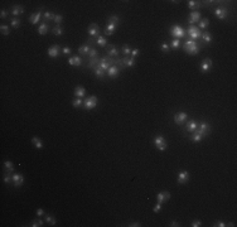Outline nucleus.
Segmentation results:
<instances>
[{
  "label": "nucleus",
  "mask_w": 237,
  "mask_h": 227,
  "mask_svg": "<svg viewBox=\"0 0 237 227\" xmlns=\"http://www.w3.org/2000/svg\"><path fill=\"white\" fill-rule=\"evenodd\" d=\"M183 49H184L186 53H188L190 56H195V54L199 53V51L202 49V47H199L195 41L188 39V41H186V43L183 44Z\"/></svg>",
  "instance_id": "1"
},
{
  "label": "nucleus",
  "mask_w": 237,
  "mask_h": 227,
  "mask_svg": "<svg viewBox=\"0 0 237 227\" xmlns=\"http://www.w3.org/2000/svg\"><path fill=\"white\" fill-rule=\"evenodd\" d=\"M115 60L116 58H111L109 56H105V57H101L100 58V63H98V67H100L101 69H103L105 72L112 66V64H115Z\"/></svg>",
  "instance_id": "2"
},
{
  "label": "nucleus",
  "mask_w": 237,
  "mask_h": 227,
  "mask_svg": "<svg viewBox=\"0 0 237 227\" xmlns=\"http://www.w3.org/2000/svg\"><path fill=\"white\" fill-rule=\"evenodd\" d=\"M170 35L174 37V39H180V38L186 37V30H184L180 25H173L170 28Z\"/></svg>",
  "instance_id": "3"
},
{
  "label": "nucleus",
  "mask_w": 237,
  "mask_h": 227,
  "mask_svg": "<svg viewBox=\"0 0 237 227\" xmlns=\"http://www.w3.org/2000/svg\"><path fill=\"white\" fill-rule=\"evenodd\" d=\"M154 144H155V148L158 149V150H160V152H164L168 148V143H167L165 138L162 136V135H156L155 136V138H154Z\"/></svg>",
  "instance_id": "4"
},
{
  "label": "nucleus",
  "mask_w": 237,
  "mask_h": 227,
  "mask_svg": "<svg viewBox=\"0 0 237 227\" xmlns=\"http://www.w3.org/2000/svg\"><path fill=\"white\" fill-rule=\"evenodd\" d=\"M198 134H201L203 138L205 136H207V135H209V133H211V125L208 124L207 121H202V122H198V127H197V130H195Z\"/></svg>",
  "instance_id": "5"
},
{
  "label": "nucleus",
  "mask_w": 237,
  "mask_h": 227,
  "mask_svg": "<svg viewBox=\"0 0 237 227\" xmlns=\"http://www.w3.org/2000/svg\"><path fill=\"white\" fill-rule=\"evenodd\" d=\"M186 34H188L192 41H195V39H198V38H201L202 32L198 27H195V25H189V28H188Z\"/></svg>",
  "instance_id": "6"
},
{
  "label": "nucleus",
  "mask_w": 237,
  "mask_h": 227,
  "mask_svg": "<svg viewBox=\"0 0 237 227\" xmlns=\"http://www.w3.org/2000/svg\"><path fill=\"white\" fill-rule=\"evenodd\" d=\"M97 103H98V99L96 96L92 95V96H88L87 99L83 101V107L86 110H92L97 106Z\"/></svg>",
  "instance_id": "7"
},
{
  "label": "nucleus",
  "mask_w": 237,
  "mask_h": 227,
  "mask_svg": "<svg viewBox=\"0 0 237 227\" xmlns=\"http://www.w3.org/2000/svg\"><path fill=\"white\" fill-rule=\"evenodd\" d=\"M188 121V114L184 112V111H179L174 114V122L177 125H183L186 124V122Z\"/></svg>",
  "instance_id": "8"
},
{
  "label": "nucleus",
  "mask_w": 237,
  "mask_h": 227,
  "mask_svg": "<svg viewBox=\"0 0 237 227\" xmlns=\"http://www.w3.org/2000/svg\"><path fill=\"white\" fill-rule=\"evenodd\" d=\"M214 15H216V18H218L220 20H226L228 18V10L225 6H218V8H216V10H214Z\"/></svg>",
  "instance_id": "9"
},
{
  "label": "nucleus",
  "mask_w": 237,
  "mask_h": 227,
  "mask_svg": "<svg viewBox=\"0 0 237 227\" xmlns=\"http://www.w3.org/2000/svg\"><path fill=\"white\" fill-rule=\"evenodd\" d=\"M189 178H190L189 172H187V170H180V172H178L177 182H178V184H186L187 182L189 180Z\"/></svg>",
  "instance_id": "10"
},
{
  "label": "nucleus",
  "mask_w": 237,
  "mask_h": 227,
  "mask_svg": "<svg viewBox=\"0 0 237 227\" xmlns=\"http://www.w3.org/2000/svg\"><path fill=\"white\" fill-rule=\"evenodd\" d=\"M87 32H88V35L91 37V38H95L96 37H98L100 35V27L96 24V23H91L90 24V27L87 28Z\"/></svg>",
  "instance_id": "11"
},
{
  "label": "nucleus",
  "mask_w": 237,
  "mask_h": 227,
  "mask_svg": "<svg viewBox=\"0 0 237 227\" xmlns=\"http://www.w3.org/2000/svg\"><path fill=\"white\" fill-rule=\"evenodd\" d=\"M47 53H48V57H51V58H57L59 54H61V48H59L58 44H53L48 48Z\"/></svg>",
  "instance_id": "12"
},
{
  "label": "nucleus",
  "mask_w": 237,
  "mask_h": 227,
  "mask_svg": "<svg viewBox=\"0 0 237 227\" xmlns=\"http://www.w3.org/2000/svg\"><path fill=\"white\" fill-rule=\"evenodd\" d=\"M212 66H213L212 60H211V58H205L201 63V71L203 73H206V72H208V71L212 69Z\"/></svg>",
  "instance_id": "13"
},
{
  "label": "nucleus",
  "mask_w": 237,
  "mask_h": 227,
  "mask_svg": "<svg viewBox=\"0 0 237 227\" xmlns=\"http://www.w3.org/2000/svg\"><path fill=\"white\" fill-rule=\"evenodd\" d=\"M121 69L118 68L116 64H112L107 71H106V75L110 77V78H116V77H118V75H120Z\"/></svg>",
  "instance_id": "14"
},
{
  "label": "nucleus",
  "mask_w": 237,
  "mask_h": 227,
  "mask_svg": "<svg viewBox=\"0 0 237 227\" xmlns=\"http://www.w3.org/2000/svg\"><path fill=\"white\" fill-rule=\"evenodd\" d=\"M24 183V177L22 176L20 173H14L13 174V184H14L15 188L22 187Z\"/></svg>",
  "instance_id": "15"
},
{
  "label": "nucleus",
  "mask_w": 237,
  "mask_h": 227,
  "mask_svg": "<svg viewBox=\"0 0 237 227\" xmlns=\"http://www.w3.org/2000/svg\"><path fill=\"white\" fill-rule=\"evenodd\" d=\"M168 199H170V193H169L168 191H163V192H159V193L156 194V201H158V203L163 204L164 202H167Z\"/></svg>",
  "instance_id": "16"
},
{
  "label": "nucleus",
  "mask_w": 237,
  "mask_h": 227,
  "mask_svg": "<svg viewBox=\"0 0 237 227\" xmlns=\"http://www.w3.org/2000/svg\"><path fill=\"white\" fill-rule=\"evenodd\" d=\"M198 127V121L194 120V119H190L189 121L186 122V131L188 133H194Z\"/></svg>",
  "instance_id": "17"
},
{
  "label": "nucleus",
  "mask_w": 237,
  "mask_h": 227,
  "mask_svg": "<svg viewBox=\"0 0 237 227\" xmlns=\"http://www.w3.org/2000/svg\"><path fill=\"white\" fill-rule=\"evenodd\" d=\"M199 20H201V13H199V10H193L189 14L188 22L190 23V25H194V23H198Z\"/></svg>",
  "instance_id": "18"
},
{
  "label": "nucleus",
  "mask_w": 237,
  "mask_h": 227,
  "mask_svg": "<svg viewBox=\"0 0 237 227\" xmlns=\"http://www.w3.org/2000/svg\"><path fill=\"white\" fill-rule=\"evenodd\" d=\"M106 51H107L109 57H111V58H117V56H118V48L115 47L114 44L106 45Z\"/></svg>",
  "instance_id": "19"
},
{
  "label": "nucleus",
  "mask_w": 237,
  "mask_h": 227,
  "mask_svg": "<svg viewBox=\"0 0 237 227\" xmlns=\"http://www.w3.org/2000/svg\"><path fill=\"white\" fill-rule=\"evenodd\" d=\"M68 64L72 67H80L82 64V58L78 56H72L68 58Z\"/></svg>",
  "instance_id": "20"
},
{
  "label": "nucleus",
  "mask_w": 237,
  "mask_h": 227,
  "mask_svg": "<svg viewBox=\"0 0 237 227\" xmlns=\"http://www.w3.org/2000/svg\"><path fill=\"white\" fill-rule=\"evenodd\" d=\"M201 39H202V42H203V43L208 45V44L212 43L213 37H212V34H211L209 32H202V34H201Z\"/></svg>",
  "instance_id": "21"
},
{
  "label": "nucleus",
  "mask_w": 237,
  "mask_h": 227,
  "mask_svg": "<svg viewBox=\"0 0 237 227\" xmlns=\"http://www.w3.org/2000/svg\"><path fill=\"white\" fill-rule=\"evenodd\" d=\"M41 19H42V13L41 11H35V13H33V14L29 17V22L33 25H35V24H38L39 22H41Z\"/></svg>",
  "instance_id": "22"
},
{
  "label": "nucleus",
  "mask_w": 237,
  "mask_h": 227,
  "mask_svg": "<svg viewBox=\"0 0 237 227\" xmlns=\"http://www.w3.org/2000/svg\"><path fill=\"white\" fill-rule=\"evenodd\" d=\"M11 14L14 15L15 18H18V15H22V14H24V8L22 5H14L11 8Z\"/></svg>",
  "instance_id": "23"
},
{
  "label": "nucleus",
  "mask_w": 237,
  "mask_h": 227,
  "mask_svg": "<svg viewBox=\"0 0 237 227\" xmlns=\"http://www.w3.org/2000/svg\"><path fill=\"white\" fill-rule=\"evenodd\" d=\"M48 30H49V27H48V24L45 23V22H43V23H41L38 25V34H41V35H44V34H47L48 33Z\"/></svg>",
  "instance_id": "24"
},
{
  "label": "nucleus",
  "mask_w": 237,
  "mask_h": 227,
  "mask_svg": "<svg viewBox=\"0 0 237 227\" xmlns=\"http://www.w3.org/2000/svg\"><path fill=\"white\" fill-rule=\"evenodd\" d=\"M122 64H124L125 68H126V67H134L135 66V58H133V57H124L122 58Z\"/></svg>",
  "instance_id": "25"
},
{
  "label": "nucleus",
  "mask_w": 237,
  "mask_h": 227,
  "mask_svg": "<svg viewBox=\"0 0 237 227\" xmlns=\"http://www.w3.org/2000/svg\"><path fill=\"white\" fill-rule=\"evenodd\" d=\"M91 49H92V47L90 44H82L81 47H78V53L82 54V56H88Z\"/></svg>",
  "instance_id": "26"
},
{
  "label": "nucleus",
  "mask_w": 237,
  "mask_h": 227,
  "mask_svg": "<svg viewBox=\"0 0 237 227\" xmlns=\"http://www.w3.org/2000/svg\"><path fill=\"white\" fill-rule=\"evenodd\" d=\"M95 43L97 45H100V47H106V45H107V39H106V37H103V35L100 34L98 37L95 38Z\"/></svg>",
  "instance_id": "27"
},
{
  "label": "nucleus",
  "mask_w": 237,
  "mask_h": 227,
  "mask_svg": "<svg viewBox=\"0 0 237 227\" xmlns=\"http://www.w3.org/2000/svg\"><path fill=\"white\" fill-rule=\"evenodd\" d=\"M4 170L5 173H14V164L11 163L10 160H5L4 161Z\"/></svg>",
  "instance_id": "28"
},
{
  "label": "nucleus",
  "mask_w": 237,
  "mask_h": 227,
  "mask_svg": "<svg viewBox=\"0 0 237 227\" xmlns=\"http://www.w3.org/2000/svg\"><path fill=\"white\" fill-rule=\"evenodd\" d=\"M98 63H100V57L90 58V60H88V62H87V67H88V68H92V69H94L96 66H98Z\"/></svg>",
  "instance_id": "29"
},
{
  "label": "nucleus",
  "mask_w": 237,
  "mask_h": 227,
  "mask_svg": "<svg viewBox=\"0 0 237 227\" xmlns=\"http://www.w3.org/2000/svg\"><path fill=\"white\" fill-rule=\"evenodd\" d=\"M94 72H95V76L97 77V78H100V80H103L105 76H106V72H105L103 69H101L98 66H96V67L94 68Z\"/></svg>",
  "instance_id": "30"
},
{
  "label": "nucleus",
  "mask_w": 237,
  "mask_h": 227,
  "mask_svg": "<svg viewBox=\"0 0 237 227\" xmlns=\"http://www.w3.org/2000/svg\"><path fill=\"white\" fill-rule=\"evenodd\" d=\"M85 95H86V88H85L83 86H77L76 88H75V96L76 97H83Z\"/></svg>",
  "instance_id": "31"
},
{
  "label": "nucleus",
  "mask_w": 237,
  "mask_h": 227,
  "mask_svg": "<svg viewBox=\"0 0 237 227\" xmlns=\"http://www.w3.org/2000/svg\"><path fill=\"white\" fill-rule=\"evenodd\" d=\"M116 27H117L116 24H107L106 29H105V34H106V35H112L114 32L116 30Z\"/></svg>",
  "instance_id": "32"
},
{
  "label": "nucleus",
  "mask_w": 237,
  "mask_h": 227,
  "mask_svg": "<svg viewBox=\"0 0 237 227\" xmlns=\"http://www.w3.org/2000/svg\"><path fill=\"white\" fill-rule=\"evenodd\" d=\"M20 25H22V20H20V19H19V18H11L10 19V27H13V28H14V29H18L19 27H20Z\"/></svg>",
  "instance_id": "33"
},
{
  "label": "nucleus",
  "mask_w": 237,
  "mask_h": 227,
  "mask_svg": "<svg viewBox=\"0 0 237 227\" xmlns=\"http://www.w3.org/2000/svg\"><path fill=\"white\" fill-rule=\"evenodd\" d=\"M187 5H188L189 9H197V8H201V6H203V4L201 2H195V0H189Z\"/></svg>",
  "instance_id": "34"
},
{
  "label": "nucleus",
  "mask_w": 237,
  "mask_h": 227,
  "mask_svg": "<svg viewBox=\"0 0 237 227\" xmlns=\"http://www.w3.org/2000/svg\"><path fill=\"white\" fill-rule=\"evenodd\" d=\"M56 14L52 11H45L43 14V22H48V20H54Z\"/></svg>",
  "instance_id": "35"
},
{
  "label": "nucleus",
  "mask_w": 237,
  "mask_h": 227,
  "mask_svg": "<svg viewBox=\"0 0 237 227\" xmlns=\"http://www.w3.org/2000/svg\"><path fill=\"white\" fill-rule=\"evenodd\" d=\"M32 143H33V145H34L37 149H42L43 148V143H42V140L38 138V136H34V138L32 139Z\"/></svg>",
  "instance_id": "36"
},
{
  "label": "nucleus",
  "mask_w": 237,
  "mask_h": 227,
  "mask_svg": "<svg viewBox=\"0 0 237 227\" xmlns=\"http://www.w3.org/2000/svg\"><path fill=\"white\" fill-rule=\"evenodd\" d=\"M120 23V18H118L117 15H110L107 18V24H118Z\"/></svg>",
  "instance_id": "37"
},
{
  "label": "nucleus",
  "mask_w": 237,
  "mask_h": 227,
  "mask_svg": "<svg viewBox=\"0 0 237 227\" xmlns=\"http://www.w3.org/2000/svg\"><path fill=\"white\" fill-rule=\"evenodd\" d=\"M208 25H209V20L207 18H203V19H201L199 20V29H207L208 28Z\"/></svg>",
  "instance_id": "38"
},
{
  "label": "nucleus",
  "mask_w": 237,
  "mask_h": 227,
  "mask_svg": "<svg viewBox=\"0 0 237 227\" xmlns=\"http://www.w3.org/2000/svg\"><path fill=\"white\" fill-rule=\"evenodd\" d=\"M45 222H47L48 225H51V226H54V225L57 223V219H56V217H54V216H52V215H47V216H45Z\"/></svg>",
  "instance_id": "39"
},
{
  "label": "nucleus",
  "mask_w": 237,
  "mask_h": 227,
  "mask_svg": "<svg viewBox=\"0 0 237 227\" xmlns=\"http://www.w3.org/2000/svg\"><path fill=\"white\" fill-rule=\"evenodd\" d=\"M0 32H2V34H4V35H9V34H10V28H9V25L2 24V25H0Z\"/></svg>",
  "instance_id": "40"
},
{
  "label": "nucleus",
  "mask_w": 237,
  "mask_h": 227,
  "mask_svg": "<svg viewBox=\"0 0 237 227\" xmlns=\"http://www.w3.org/2000/svg\"><path fill=\"white\" fill-rule=\"evenodd\" d=\"M52 32H53V34H54L56 37H61V35L63 34V29H62L61 25H56V27L52 29Z\"/></svg>",
  "instance_id": "41"
},
{
  "label": "nucleus",
  "mask_w": 237,
  "mask_h": 227,
  "mask_svg": "<svg viewBox=\"0 0 237 227\" xmlns=\"http://www.w3.org/2000/svg\"><path fill=\"white\" fill-rule=\"evenodd\" d=\"M72 106H73L75 109H78V107H81V106H83V101L80 99V97H76V99L72 101Z\"/></svg>",
  "instance_id": "42"
},
{
  "label": "nucleus",
  "mask_w": 237,
  "mask_h": 227,
  "mask_svg": "<svg viewBox=\"0 0 237 227\" xmlns=\"http://www.w3.org/2000/svg\"><path fill=\"white\" fill-rule=\"evenodd\" d=\"M190 139H192V141H194V143H199V141L203 139V136H202L201 134H198L197 131H194V133H192V136H190Z\"/></svg>",
  "instance_id": "43"
},
{
  "label": "nucleus",
  "mask_w": 237,
  "mask_h": 227,
  "mask_svg": "<svg viewBox=\"0 0 237 227\" xmlns=\"http://www.w3.org/2000/svg\"><path fill=\"white\" fill-rule=\"evenodd\" d=\"M121 52H122V54H124L125 57H130V53H131V48L129 47L128 44H125V45H122Z\"/></svg>",
  "instance_id": "44"
},
{
  "label": "nucleus",
  "mask_w": 237,
  "mask_h": 227,
  "mask_svg": "<svg viewBox=\"0 0 237 227\" xmlns=\"http://www.w3.org/2000/svg\"><path fill=\"white\" fill-rule=\"evenodd\" d=\"M169 47L172 48V49H174V51H175V49H178V48L180 47V41H179V39H173L172 42H170Z\"/></svg>",
  "instance_id": "45"
},
{
  "label": "nucleus",
  "mask_w": 237,
  "mask_h": 227,
  "mask_svg": "<svg viewBox=\"0 0 237 227\" xmlns=\"http://www.w3.org/2000/svg\"><path fill=\"white\" fill-rule=\"evenodd\" d=\"M3 180L5 184H9V183H13V176H10V173H4L3 176Z\"/></svg>",
  "instance_id": "46"
},
{
  "label": "nucleus",
  "mask_w": 237,
  "mask_h": 227,
  "mask_svg": "<svg viewBox=\"0 0 237 227\" xmlns=\"http://www.w3.org/2000/svg\"><path fill=\"white\" fill-rule=\"evenodd\" d=\"M32 227H42L43 226V221L41 218H35V219H33L32 221V225H30Z\"/></svg>",
  "instance_id": "47"
},
{
  "label": "nucleus",
  "mask_w": 237,
  "mask_h": 227,
  "mask_svg": "<svg viewBox=\"0 0 237 227\" xmlns=\"http://www.w3.org/2000/svg\"><path fill=\"white\" fill-rule=\"evenodd\" d=\"M160 49H162V52H164V53H168L169 49H170V47H169V44H168L167 42H163L162 45H160Z\"/></svg>",
  "instance_id": "48"
},
{
  "label": "nucleus",
  "mask_w": 237,
  "mask_h": 227,
  "mask_svg": "<svg viewBox=\"0 0 237 227\" xmlns=\"http://www.w3.org/2000/svg\"><path fill=\"white\" fill-rule=\"evenodd\" d=\"M88 60L90 58H95V57H98V52H97V49L96 48H92L91 51H90V53H88Z\"/></svg>",
  "instance_id": "49"
},
{
  "label": "nucleus",
  "mask_w": 237,
  "mask_h": 227,
  "mask_svg": "<svg viewBox=\"0 0 237 227\" xmlns=\"http://www.w3.org/2000/svg\"><path fill=\"white\" fill-rule=\"evenodd\" d=\"M62 20H63V17H62L61 14H57V15H56V18H54V23H56V25H61Z\"/></svg>",
  "instance_id": "50"
},
{
  "label": "nucleus",
  "mask_w": 237,
  "mask_h": 227,
  "mask_svg": "<svg viewBox=\"0 0 237 227\" xmlns=\"http://www.w3.org/2000/svg\"><path fill=\"white\" fill-rule=\"evenodd\" d=\"M140 54V51L137 49V48H134V49H131V53H130V57H133V58H135V57H137Z\"/></svg>",
  "instance_id": "51"
},
{
  "label": "nucleus",
  "mask_w": 237,
  "mask_h": 227,
  "mask_svg": "<svg viewBox=\"0 0 237 227\" xmlns=\"http://www.w3.org/2000/svg\"><path fill=\"white\" fill-rule=\"evenodd\" d=\"M190 226H192V227H201L202 226V221H201V219H194Z\"/></svg>",
  "instance_id": "52"
},
{
  "label": "nucleus",
  "mask_w": 237,
  "mask_h": 227,
  "mask_svg": "<svg viewBox=\"0 0 237 227\" xmlns=\"http://www.w3.org/2000/svg\"><path fill=\"white\" fill-rule=\"evenodd\" d=\"M71 52H72V49H71V48L64 47V48L62 49V54H64V56H69V54H71Z\"/></svg>",
  "instance_id": "53"
},
{
  "label": "nucleus",
  "mask_w": 237,
  "mask_h": 227,
  "mask_svg": "<svg viewBox=\"0 0 237 227\" xmlns=\"http://www.w3.org/2000/svg\"><path fill=\"white\" fill-rule=\"evenodd\" d=\"M153 211H154V213H159V212L162 211V204H160V203H156V204L154 206Z\"/></svg>",
  "instance_id": "54"
},
{
  "label": "nucleus",
  "mask_w": 237,
  "mask_h": 227,
  "mask_svg": "<svg viewBox=\"0 0 237 227\" xmlns=\"http://www.w3.org/2000/svg\"><path fill=\"white\" fill-rule=\"evenodd\" d=\"M8 15H9V13L6 11L5 9H2V11H0V18H2V19H5V18H8Z\"/></svg>",
  "instance_id": "55"
},
{
  "label": "nucleus",
  "mask_w": 237,
  "mask_h": 227,
  "mask_svg": "<svg viewBox=\"0 0 237 227\" xmlns=\"http://www.w3.org/2000/svg\"><path fill=\"white\" fill-rule=\"evenodd\" d=\"M213 226L214 227H225L226 226V222H223V221H216L213 223Z\"/></svg>",
  "instance_id": "56"
},
{
  "label": "nucleus",
  "mask_w": 237,
  "mask_h": 227,
  "mask_svg": "<svg viewBox=\"0 0 237 227\" xmlns=\"http://www.w3.org/2000/svg\"><path fill=\"white\" fill-rule=\"evenodd\" d=\"M35 213H37V216H38V217H41V216H43V215H44V210H43V208H37Z\"/></svg>",
  "instance_id": "57"
},
{
  "label": "nucleus",
  "mask_w": 237,
  "mask_h": 227,
  "mask_svg": "<svg viewBox=\"0 0 237 227\" xmlns=\"http://www.w3.org/2000/svg\"><path fill=\"white\" fill-rule=\"evenodd\" d=\"M170 226H172V227H178V226H180V223H179V221H177V219H173V221L170 222Z\"/></svg>",
  "instance_id": "58"
},
{
  "label": "nucleus",
  "mask_w": 237,
  "mask_h": 227,
  "mask_svg": "<svg viewBox=\"0 0 237 227\" xmlns=\"http://www.w3.org/2000/svg\"><path fill=\"white\" fill-rule=\"evenodd\" d=\"M140 226H141L140 222H133V223L129 225V227H140Z\"/></svg>",
  "instance_id": "59"
},
{
  "label": "nucleus",
  "mask_w": 237,
  "mask_h": 227,
  "mask_svg": "<svg viewBox=\"0 0 237 227\" xmlns=\"http://www.w3.org/2000/svg\"><path fill=\"white\" fill-rule=\"evenodd\" d=\"M226 226H231V227H235V223H233V222H228V223H226Z\"/></svg>",
  "instance_id": "60"
}]
</instances>
